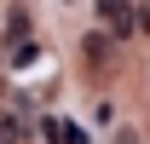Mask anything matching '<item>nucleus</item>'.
I'll return each instance as SVG.
<instances>
[{"label": "nucleus", "instance_id": "obj_1", "mask_svg": "<svg viewBox=\"0 0 150 144\" xmlns=\"http://www.w3.org/2000/svg\"><path fill=\"white\" fill-rule=\"evenodd\" d=\"M93 6H98V23H104L110 35H121V40H127L133 29H139V12H133V0H93Z\"/></svg>", "mask_w": 150, "mask_h": 144}, {"label": "nucleus", "instance_id": "obj_2", "mask_svg": "<svg viewBox=\"0 0 150 144\" xmlns=\"http://www.w3.org/2000/svg\"><path fill=\"white\" fill-rule=\"evenodd\" d=\"M18 138H23V127L12 121V115H6V121H0V144H18Z\"/></svg>", "mask_w": 150, "mask_h": 144}]
</instances>
